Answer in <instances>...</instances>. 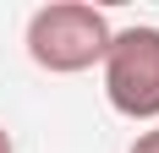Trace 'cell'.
Instances as JSON below:
<instances>
[{"label": "cell", "instance_id": "1", "mask_svg": "<svg viewBox=\"0 0 159 153\" xmlns=\"http://www.w3.org/2000/svg\"><path fill=\"white\" fill-rule=\"evenodd\" d=\"M110 16L99 6H82V0H55V6H39L28 16V55L39 71L55 76H77L88 66L104 60L110 49Z\"/></svg>", "mask_w": 159, "mask_h": 153}, {"label": "cell", "instance_id": "2", "mask_svg": "<svg viewBox=\"0 0 159 153\" xmlns=\"http://www.w3.org/2000/svg\"><path fill=\"white\" fill-rule=\"evenodd\" d=\"M104 98L126 120H159V28H121L104 49Z\"/></svg>", "mask_w": 159, "mask_h": 153}, {"label": "cell", "instance_id": "3", "mask_svg": "<svg viewBox=\"0 0 159 153\" xmlns=\"http://www.w3.org/2000/svg\"><path fill=\"white\" fill-rule=\"evenodd\" d=\"M126 153H159V126H154V131H143V137L132 142V148H126Z\"/></svg>", "mask_w": 159, "mask_h": 153}, {"label": "cell", "instance_id": "4", "mask_svg": "<svg viewBox=\"0 0 159 153\" xmlns=\"http://www.w3.org/2000/svg\"><path fill=\"white\" fill-rule=\"evenodd\" d=\"M0 153H16V148H11V131H6V126H0Z\"/></svg>", "mask_w": 159, "mask_h": 153}]
</instances>
